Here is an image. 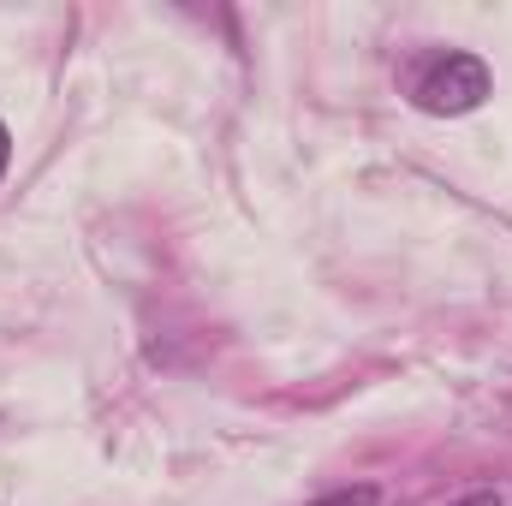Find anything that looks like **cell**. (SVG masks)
<instances>
[{
  "label": "cell",
  "mask_w": 512,
  "mask_h": 506,
  "mask_svg": "<svg viewBox=\"0 0 512 506\" xmlns=\"http://www.w3.org/2000/svg\"><path fill=\"white\" fill-rule=\"evenodd\" d=\"M483 96H489V66L477 60V54H441L423 78H417V108L423 114H471V108H483Z\"/></svg>",
  "instance_id": "1"
},
{
  "label": "cell",
  "mask_w": 512,
  "mask_h": 506,
  "mask_svg": "<svg viewBox=\"0 0 512 506\" xmlns=\"http://www.w3.org/2000/svg\"><path fill=\"white\" fill-rule=\"evenodd\" d=\"M382 495L370 489V483H358V489H334V495H322V501H310V506H376Z\"/></svg>",
  "instance_id": "2"
},
{
  "label": "cell",
  "mask_w": 512,
  "mask_h": 506,
  "mask_svg": "<svg viewBox=\"0 0 512 506\" xmlns=\"http://www.w3.org/2000/svg\"><path fill=\"white\" fill-rule=\"evenodd\" d=\"M447 506H501V495L495 489H477V495H459V501H447Z\"/></svg>",
  "instance_id": "3"
},
{
  "label": "cell",
  "mask_w": 512,
  "mask_h": 506,
  "mask_svg": "<svg viewBox=\"0 0 512 506\" xmlns=\"http://www.w3.org/2000/svg\"><path fill=\"white\" fill-rule=\"evenodd\" d=\"M6 155H12V137H6V126H0V173H6Z\"/></svg>",
  "instance_id": "4"
}]
</instances>
